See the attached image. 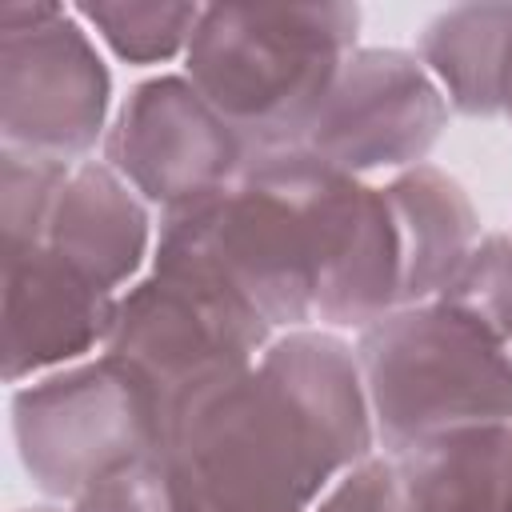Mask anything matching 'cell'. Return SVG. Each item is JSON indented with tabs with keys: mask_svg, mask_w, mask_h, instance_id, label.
I'll return each mask as SVG.
<instances>
[{
	"mask_svg": "<svg viewBox=\"0 0 512 512\" xmlns=\"http://www.w3.org/2000/svg\"><path fill=\"white\" fill-rule=\"evenodd\" d=\"M356 40V4H212L184 52V76L244 136L256 160L304 144L336 72L360 48Z\"/></svg>",
	"mask_w": 512,
	"mask_h": 512,
	"instance_id": "cell-1",
	"label": "cell"
},
{
	"mask_svg": "<svg viewBox=\"0 0 512 512\" xmlns=\"http://www.w3.org/2000/svg\"><path fill=\"white\" fill-rule=\"evenodd\" d=\"M156 456L176 512H308L336 480L256 364L180 400L160 428Z\"/></svg>",
	"mask_w": 512,
	"mask_h": 512,
	"instance_id": "cell-2",
	"label": "cell"
},
{
	"mask_svg": "<svg viewBox=\"0 0 512 512\" xmlns=\"http://www.w3.org/2000/svg\"><path fill=\"white\" fill-rule=\"evenodd\" d=\"M376 448L400 456L452 428L512 420V344L448 308L408 304L356 336Z\"/></svg>",
	"mask_w": 512,
	"mask_h": 512,
	"instance_id": "cell-3",
	"label": "cell"
},
{
	"mask_svg": "<svg viewBox=\"0 0 512 512\" xmlns=\"http://www.w3.org/2000/svg\"><path fill=\"white\" fill-rule=\"evenodd\" d=\"M276 340V328L220 284L152 264L120 292L104 352L144 388L156 428L196 388L244 372ZM160 444V440H156Z\"/></svg>",
	"mask_w": 512,
	"mask_h": 512,
	"instance_id": "cell-4",
	"label": "cell"
},
{
	"mask_svg": "<svg viewBox=\"0 0 512 512\" xmlns=\"http://www.w3.org/2000/svg\"><path fill=\"white\" fill-rule=\"evenodd\" d=\"M112 72L64 4L0 8V148L84 164L108 136Z\"/></svg>",
	"mask_w": 512,
	"mask_h": 512,
	"instance_id": "cell-5",
	"label": "cell"
},
{
	"mask_svg": "<svg viewBox=\"0 0 512 512\" xmlns=\"http://www.w3.org/2000/svg\"><path fill=\"white\" fill-rule=\"evenodd\" d=\"M12 436L32 488L72 504L104 476L152 456L160 428L144 388L108 352H96L16 384Z\"/></svg>",
	"mask_w": 512,
	"mask_h": 512,
	"instance_id": "cell-6",
	"label": "cell"
},
{
	"mask_svg": "<svg viewBox=\"0 0 512 512\" xmlns=\"http://www.w3.org/2000/svg\"><path fill=\"white\" fill-rule=\"evenodd\" d=\"M100 160L164 216L232 188L252 152L184 72H160L120 100Z\"/></svg>",
	"mask_w": 512,
	"mask_h": 512,
	"instance_id": "cell-7",
	"label": "cell"
},
{
	"mask_svg": "<svg viewBox=\"0 0 512 512\" xmlns=\"http://www.w3.org/2000/svg\"><path fill=\"white\" fill-rule=\"evenodd\" d=\"M448 116L452 108L416 52L356 48L336 72L300 148L360 180L372 172L396 176L428 164Z\"/></svg>",
	"mask_w": 512,
	"mask_h": 512,
	"instance_id": "cell-8",
	"label": "cell"
},
{
	"mask_svg": "<svg viewBox=\"0 0 512 512\" xmlns=\"http://www.w3.org/2000/svg\"><path fill=\"white\" fill-rule=\"evenodd\" d=\"M120 296L96 288L44 244L4 260V380L28 384L104 352Z\"/></svg>",
	"mask_w": 512,
	"mask_h": 512,
	"instance_id": "cell-9",
	"label": "cell"
},
{
	"mask_svg": "<svg viewBox=\"0 0 512 512\" xmlns=\"http://www.w3.org/2000/svg\"><path fill=\"white\" fill-rule=\"evenodd\" d=\"M256 368L292 404L336 476L376 456V424L360 356L356 344L344 340V332L320 324L276 332V340L260 352Z\"/></svg>",
	"mask_w": 512,
	"mask_h": 512,
	"instance_id": "cell-10",
	"label": "cell"
},
{
	"mask_svg": "<svg viewBox=\"0 0 512 512\" xmlns=\"http://www.w3.org/2000/svg\"><path fill=\"white\" fill-rule=\"evenodd\" d=\"M44 248L96 288L120 296L140 280V268L156 248V220L116 168L84 160L56 200Z\"/></svg>",
	"mask_w": 512,
	"mask_h": 512,
	"instance_id": "cell-11",
	"label": "cell"
},
{
	"mask_svg": "<svg viewBox=\"0 0 512 512\" xmlns=\"http://www.w3.org/2000/svg\"><path fill=\"white\" fill-rule=\"evenodd\" d=\"M400 240V308L428 304L444 292L472 244L484 236L480 216L456 176L436 164H416L384 184Z\"/></svg>",
	"mask_w": 512,
	"mask_h": 512,
	"instance_id": "cell-12",
	"label": "cell"
},
{
	"mask_svg": "<svg viewBox=\"0 0 512 512\" xmlns=\"http://www.w3.org/2000/svg\"><path fill=\"white\" fill-rule=\"evenodd\" d=\"M416 56L452 112L512 120V4H456L436 12L416 36Z\"/></svg>",
	"mask_w": 512,
	"mask_h": 512,
	"instance_id": "cell-13",
	"label": "cell"
},
{
	"mask_svg": "<svg viewBox=\"0 0 512 512\" xmlns=\"http://www.w3.org/2000/svg\"><path fill=\"white\" fill-rule=\"evenodd\" d=\"M392 460L404 512H512V420L452 428Z\"/></svg>",
	"mask_w": 512,
	"mask_h": 512,
	"instance_id": "cell-14",
	"label": "cell"
},
{
	"mask_svg": "<svg viewBox=\"0 0 512 512\" xmlns=\"http://www.w3.org/2000/svg\"><path fill=\"white\" fill-rule=\"evenodd\" d=\"M88 32L124 64L148 68L184 60L196 24L200 4H168V0H100V4H76L72 8Z\"/></svg>",
	"mask_w": 512,
	"mask_h": 512,
	"instance_id": "cell-15",
	"label": "cell"
},
{
	"mask_svg": "<svg viewBox=\"0 0 512 512\" xmlns=\"http://www.w3.org/2000/svg\"><path fill=\"white\" fill-rule=\"evenodd\" d=\"M76 164L0 148V224H4V260L24 256L44 244L56 200Z\"/></svg>",
	"mask_w": 512,
	"mask_h": 512,
	"instance_id": "cell-16",
	"label": "cell"
},
{
	"mask_svg": "<svg viewBox=\"0 0 512 512\" xmlns=\"http://www.w3.org/2000/svg\"><path fill=\"white\" fill-rule=\"evenodd\" d=\"M436 300L512 344V236L484 232Z\"/></svg>",
	"mask_w": 512,
	"mask_h": 512,
	"instance_id": "cell-17",
	"label": "cell"
},
{
	"mask_svg": "<svg viewBox=\"0 0 512 512\" xmlns=\"http://www.w3.org/2000/svg\"><path fill=\"white\" fill-rule=\"evenodd\" d=\"M72 512H176V500L168 488V472L152 452L92 484L84 496L72 500Z\"/></svg>",
	"mask_w": 512,
	"mask_h": 512,
	"instance_id": "cell-18",
	"label": "cell"
},
{
	"mask_svg": "<svg viewBox=\"0 0 512 512\" xmlns=\"http://www.w3.org/2000/svg\"><path fill=\"white\" fill-rule=\"evenodd\" d=\"M308 512H404L392 456H368L340 472Z\"/></svg>",
	"mask_w": 512,
	"mask_h": 512,
	"instance_id": "cell-19",
	"label": "cell"
},
{
	"mask_svg": "<svg viewBox=\"0 0 512 512\" xmlns=\"http://www.w3.org/2000/svg\"><path fill=\"white\" fill-rule=\"evenodd\" d=\"M16 512H64V508H56V504H32V508H16Z\"/></svg>",
	"mask_w": 512,
	"mask_h": 512,
	"instance_id": "cell-20",
	"label": "cell"
}]
</instances>
